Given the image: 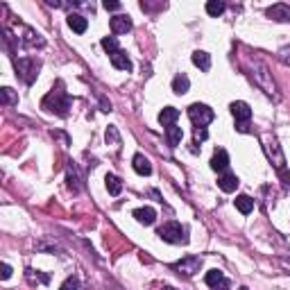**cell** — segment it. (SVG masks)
Here are the masks:
<instances>
[{"label": "cell", "instance_id": "6da1fadb", "mask_svg": "<svg viewBox=\"0 0 290 290\" xmlns=\"http://www.w3.org/2000/svg\"><path fill=\"white\" fill-rule=\"evenodd\" d=\"M41 109L64 118V116H68V109H70V95L66 93L61 86H57V89H52L43 100H41Z\"/></svg>", "mask_w": 290, "mask_h": 290}, {"label": "cell", "instance_id": "7a4b0ae2", "mask_svg": "<svg viewBox=\"0 0 290 290\" xmlns=\"http://www.w3.org/2000/svg\"><path fill=\"white\" fill-rule=\"evenodd\" d=\"M159 238L163 243H170V245H186L188 236H186V229H184L179 222L170 220L166 222L163 227H159Z\"/></svg>", "mask_w": 290, "mask_h": 290}, {"label": "cell", "instance_id": "3957f363", "mask_svg": "<svg viewBox=\"0 0 290 290\" xmlns=\"http://www.w3.org/2000/svg\"><path fill=\"white\" fill-rule=\"evenodd\" d=\"M14 68H16V75L25 84H32L36 79V75H39L41 61L34 59V57H20V59H14Z\"/></svg>", "mask_w": 290, "mask_h": 290}, {"label": "cell", "instance_id": "277c9868", "mask_svg": "<svg viewBox=\"0 0 290 290\" xmlns=\"http://www.w3.org/2000/svg\"><path fill=\"white\" fill-rule=\"evenodd\" d=\"M188 118H191V123L195 125V129H204L213 118H216V113H213V109L207 107V104L195 102V104L188 107Z\"/></svg>", "mask_w": 290, "mask_h": 290}, {"label": "cell", "instance_id": "5b68a950", "mask_svg": "<svg viewBox=\"0 0 290 290\" xmlns=\"http://www.w3.org/2000/svg\"><path fill=\"white\" fill-rule=\"evenodd\" d=\"M231 116L236 118V129L238 132H250V118H252V109L247 102H231Z\"/></svg>", "mask_w": 290, "mask_h": 290}, {"label": "cell", "instance_id": "8992f818", "mask_svg": "<svg viewBox=\"0 0 290 290\" xmlns=\"http://www.w3.org/2000/svg\"><path fill=\"white\" fill-rule=\"evenodd\" d=\"M263 150H266L268 159H270V161L275 163V168H277V170H284L286 157H284V152H281L279 143H277V138H275V136H268L266 141H263Z\"/></svg>", "mask_w": 290, "mask_h": 290}, {"label": "cell", "instance_id": "52a82bcc", "mask_svg": "<svg viewBox=\"0 0 290 290\" xmlns=\"http://www.w3.org/2000/svg\"><path fill=\"white\" fill-rule=\"evenodd\" d=\"M252 75H254L256 84H259V86H263V91H266L268 95H275L277 93V86H275V82H272L270 73H268L266 64L256 61V64H254V73H252Z\"/></svg>", "mask_w": 290, "mask_h": 290}, {"label": "cell", "instance_id": "ba28073f", "mask_svg": "<svg viewBox=\"0 0 290 290\" xmlns=\"http://www.w3.org/2000/svg\"><path fill=\"white\" fill-rule=\"evenodd\" d=\"M200 268H202V259H200V256H186V259H182V261H177V263H175V270H177L179 275H184V277L197 275V272H200Z\"/></svg>", "mask_w": 290, "mask_h": 290}, {"label": "cell", "instance_id": "9c48e42d", "mask_svg": "<svg viewBox=\"0 0 290 290\" xmlns=\"http://www.w3.org/2000/svg\"><path fill=\"white\" fill-rule=\"evenodd\" d=\"M266 16L272 18V20H279V23H286V20H290V5H286V2H277V5L268 7Z\"/></svg>", "mask_w": 290, "mask_h": 290}, {"label": "cell", "instance_id": "30bf717a", "mask_svg": "<svg viewBox=\"0 0 290 290\" xmlns=\"http://www.w3.org/2000/svg\"><path fill=\"white\" fill-rule=\"evenodd\" d=\"M132 30V18L127 14H118L111 18V32L113 34H127Z\"/></svg>", "mask_w": 290, "mask_h": 290}, {"label": "cell", "instance_id": "8fae6325", "mask_svg": "<svg viewBox=\"0 0 290 290\" xmlns=\"http://www.w3.org/2000/svg\"><path fill=\"white\" fill-rule=\"evenodd\" d=\"M227 168H229V154H227V150H216L211 157V170L216 172H227Z\"/></svg>", "mask_w": 290, "mask_h": 290}, {"label": "cell", "instance_id": "7c38bea8", "mask_svg": "<svg viewBox=\"0 0 290 290\" xmlns=\"http://www.w3.org/2000/svg\"><path fill=\"white\" fill-rule=\"evenodd\" d=\"M238 177L234 175V172H222L220 177H218V186H220V191L225 193H234L238 188Z\"/></svg>", "mask_w": 290, "mask_h": 290}, {"label": "cell", "instance_id": "4fadbf2b", "mask_svg": "<svg viewBox=\"0 0 290 290\" xmlns=\"http://www.w3.org/2000/svg\"><path fill=\"white\" fill-rule=\"evenodd\" d=\"M134 218H136L141 225H154V220H157V211H154L152 207H141V209H136V211L132 213Z\"/></svg>", "mask_w": 290, "mask_h": 290}, {"label": "cell", "instance_id": "5bb4252c", "mask_svg": "<svg viewBox=\"0 0 290 290\" xmlns=\"http://www.w3.org/2000/svg\"><path fill=\"white\" fill-rule=\"evenodd\" d=\"M132 166L138 175H143V177H148L150 172H152V163H150V159L145 157V154H134Z\"/></svg>", "mask_w": 290, "mask_h": 290}, {"label": "cell", "instance_id": "9a60e30c", "mask_svg": "<svg viewBox=\"0 0 290 290\" xmlns=\"http://www.w3.org/2000/svg\"><path fill=\"white\" fill-rule=\"evenodd\" d=\"M177 118H179V109H175V107H166V109H161V113H159V123H161L163 127L175 125Z\"/></svg>", "mask_w": 290, "mask_h": 290}, {"label": "cell", "instance_id": "2e32d148", "mask_svg": "<svg viewBox=\"0 0 290 290\" xmlns=\"http://www.w3.org/2000/svg\"><path fill=\"white\" fill-rule=\"evenodd\" d=\"M111 66L118 70H132V61H129L125 50H118L116 54H111Z\"/></svg>", "mask_w": 290, "mask_h": 290}, {"label": "cell", "instance_id": "e0dca14e", "mask_svg": "<svg viewBox=\"0 0 290 290\" xmlns=\"http://www.w3.org/2000/svg\"><path fill=\"white\" fill-rule=\"evenodd\" d=\"M68 27L73 32H77V34H84V32H86V27H89V20L84 18L82 14H70L68 16Z\"/></svg>", "mask_w": 290, "mask_h": 290}, {"label": "cell", "instance_id": "ac0fdd59", "mask_svg": "<svg viewBox=\"0 0 290 290\" xmlns=\"http://www.w3.org/2000/svg\"><path fill=\"white\" fill-rule=\"evenodd\" d=\"M191 59H193V64H195L200 70H204V73L211 68V54H207L204 50H195Z\"/></svg>", "mask_w": 290, "mask_h": 290}, {"label": "cell", "instance_id": "d6986e66", "mask_svg": "<svg viewBox=\"0 0 290 290\" xmlns=\"http://www.w3.org/2000/svg\"><path fill=\"white\" fill-rule=\"evenodd\" d=\"M166 138H168V145H170V148H177L179 143H182V138H184L182 127H177V125L166 127Z\"/></svg>", "mask_w": 290, "mask_h": 290}, {"label": "cell", "instance_id": "ffe728a7", "mask_svg": "<svg viewBox=\"0 0 290 290\" xmlns=\"http://www.w3.org/2000/svg\"><path fill=\"white\" fill-rule=\"evenodd\" d=\"M204 281H207L209 288H220V286L227 284L229 279H225V275H222L220 270H209L207 277H204Z\"/></svg>", "mask_w": 290, "mask_h": 290}, {"label": "cell", "instance_id": "44dd1931", "mask_svg": "<svg viewBox=\"0 0 290 290\" xmlns=\"http://www.w3.org/2000/svg\"><path fill=\"white\" fill-rule=\"evenodd\" d=\"M188 89H191V79H188L186 75H177V77L172 79V91L177 95L188 93Z\"/></svg>", "mask_w": 290, "mask_h": 290}, {"label": "cell", "instance_id": "7402d4cb", "mask_svg": "<svg viewBox=\"0 0 290 290\" xmlns=\"http://www.w3.org/2000/svg\"><path fill=\"white\" fill-rule=\"evenodd\" d=\"M236 209L243 213V216H250L254 211V200L250 195H238L236 197Z\"/></svg>", "mask_w": 290, "mask_h": 290}, {"label": "cell", "instance_id": "603a6c76", "mask_svg": "<svg viewBox=\"0 0 290 290\" xmlns=\"http://www.w3.org/2000/svg\"><path fill=\"white\" fill-rule=\"evenodd\" d=\"M104 182H107V191L111 193V195H120V191H123V182H120L116 175H107Z\"/></svg>", "mask_w": 290, "mask_h": 290}, {"label": "cell", "instance_id": "cb8c5ba5", "mask_svg": "<svg viewBox=\"0 0 290 290\" xmlns=\"http://www.w3.org/2000/svg\"><path fill=\"white\" fill-rule=\"evenodd\" d=\"M23 41H25L27 48H34V45H39V48H41V45H43V39H41L34 30H25V39Z\"/></svg>", "mask_w": 290, "mask_h": 290}, {"label": "cell", "instance_id": "d4e9b609", "mask_svg": "<svg viewBox=\"0 0 290 290\" xmlns=\"http://www.w3.org/2000/svg\"><path fill=\"white\" fill-rule=\"evenodd\" d=\"M225 2H222V0H209L207 2V14L209 16H220L222 11H225Z\"/></svg>", "mask_w": 290, "mask_h": 290}, {"label": "cell", "instance_id": "484cf974", "mask_svg": "<svg viewBox=\"0 0 290 290\" xmlns=\"http://www.w3.org/2000/svg\"><path fill=\"white\" fill-rule=\"evenodd\" d=\"M102 48L107 50L109 54H116L120 50L118 48V39H116V36H104V39H102Z\"/></svg>", "mask_w": 290, "mask_h": 290}, {"label": "cell", "instance_id": "4316f807", "mask_svg": "<svg viewBox=\"0 0 290 290\" xmlns=\"http://www.w3.org/2000/svg\"><path fill=\"white\" fill-rule=\"evenodd\" d=\"M68 188H70V191H75V193L79 191V177H77V172H75L73 166L68 168Z\"/></svg>", "mask_w": 290, "mask_h": 290}, {"label": "cell", "instance_id": "83f0119b", "mask_svg": "<svg viewBox=\"0 0 290 290\" xmlns=\"http://www.w3.org/2000/svg\"><path fill=\"white\" fill-rule=\"evenodd\" d=\"M2 102H5V104H16V102H18L14 89H9V86H5V89H2Z\"/></svg>", "mask_w": 290, "mask_h": 290}, {"label": "cell", "instance_id": "f1b7e54d", "mask_svg": "<svg viewBox=\"0 0 290 290\" xmlns=\"http://www.w3.org/2000/svg\"><path fill=\"white\" fill-rule=\"evenodd\" d=\"M59 290H79V281H77V277H68V279H66L64 284L59 286Z\"/></svg>", "mask_w": 290, "mask_h": 290}, {"label": "cell", "instance_id": "f546056e", "mask_svg": "<svg viewBox=\"0 0 290 290\" xmlns=\"http://www.w3.org/2000/svg\"><path fill=\"white\" fill-rule=\"evenodd\" d=\"M120 7H123V5L116 2V0H104V9H107V11H118Z\"/></svg>", "mask_w": 290, "mask_h": 290}, {"label": "cell", "instance_id": "4dcf8cb0", "mask_svg": "<svg viewBox=\"0 0 290 290\" xmlns=\"http://www.w3.org/2000/svg\"><path fill=\"white\" fill-rule=\"evenodd\" d=\"M0 270H2V272H0V277H2V279H9V277H11V272H14V270H11V266H9V263H2V266H0Z\"/></svg>", "mask_w": 290, "mask_h": 290}, {"label": "cell", "instance_id": "1f68e13d", "mask_svg": "<svg viewBox=\"0 0 290 290\" xmlns=\"http://www.w3.org/2000/svg\"><path fill=\"white\" fill-rule=\"evenodd\" d=\"M279 59L284 61V64L290 66V48H281V50H279Z\"/></svg>", "mask_w": 290, "mask_h": 290}, {"label": "cell", "instance_id": "d6a6232c", "mask_svg": "<svg viewBox=\"0 0 290 290\" xmlns=\"http://www.w3.org/2000/svg\"><path fill=\"white\" fill-rule=\"evenodd\" d=\"M107 141L118 143V132H116V127H109V129H107Z\"/></svg>", "mask_w": 290, "mask_h": 290}, {"label": "cell", "instance_id": "836d02e7", "mask_svg": "<svg viewBox=\"0 0 290 290\" xmlns=\"http://www.w3.org/2000/svg\"><path fill=\"white\" fill-rule=\"evenodd\" d=\"M207 138H209L207 129H195V141H207Z\"/></svg>", "mask_w": 290, "mask_h": 290}, {"label": "cell", "instance_id": "e575fe53", "mask_svg": "<svg viewBox=\"0 0 290 290\" xmlns=\"http://www.w3.org/2000/svg\"><path fill=\"white\" fill-rule=\"evenodd\" d=\"M279 175H281V177H284L286 188H290V175H288V172H286V168H284V170H279Z\"/></svg>", "mask_w": 290, "mask_h": 290}, {"label": "cell", "instance_id": "d590c367", "mask_svg": "<svg viewBox=\"0 0 290 290\" xmlns=\"http://www.w3.org/2000/svg\"><path fill=\"white\" fill-rule=\"evenodd\" d=\"M229 286H231V284H229V281H227V284H222L220 288H213V290H229Z\"/></svg>", "mask_w": 290, "mask_h": 290}, {"label": "cell", "instance_id": "8d00e7d4", "mask_svg": "<svg viewBox=\"0 0 290 290\" xmlns=\"http://www.w3.org/2000/svg\"><path fill=\"white\" fill-rule=\"evenodd\" d=\"M163 290H175V288H170V286H166V288H163Z\"/></svg>", "mask_w": 290, "mask_h": 290}, {"label": "cell", "instance_id": "74e56055", "mask_svg": "<svg viewBox=\"0 0 290 290\" xmlns=\"http://www.w3.org/2000/svg\"><path fill=\"white\" fill-rule=\"evenodd\" d=\"M238 290H250V288H238Z\"/></svg>", "mask_w": 290, "mask_h": 290}]
</instances>
